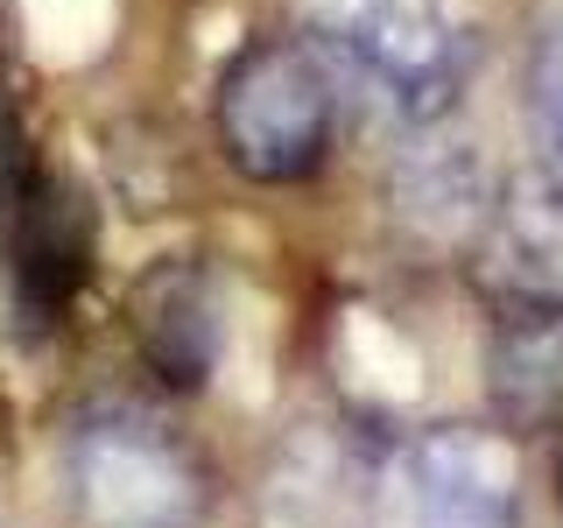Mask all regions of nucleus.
<instances>
[{"label": "nucleus", "mask_w": 563, "mask_h": 528, "mask_svg": "<svg viewBox=\"0 0 563 528\" xmlns=\"http://www.w3.org/2000/svg\"><path fill=\"white\" fill-rule=\"evenodd\" d=\"M225 163L254 184H303L324 169L331 128H339V78L317 43L261 35L246 43L219 78L211 99Z\"/></svg>", "instance_id": "obj_1"}, {"label": "nucleus", "mask_w": 563, "mask_h": 528, "mask_svg": "<svg viewBox=\"0 0 563 528\" xmlns=\"http://www.w3.org/2000/svg\"><path fill=\"white\" fill-rule=\"evenodd\" d=\"M70 507L85 528H198L205 521V465L169 422L141 409H92L64 444Z\"/></svg>", "instance_id": "obj_2"}, {"label": "nucleus", "mask_w": 563, "mask_h": 528, "mask_svg": "<svg viewBox=\"0 0 563 528\" xmlns=\"http://www.w3.org/2000/svg\"><path fill=\"white\" fill-rule=\"evenodd\" d=\"M324 50L409 128H437L472 78V29L451 0H324Z\"/></svg>", "instance_id": "obj_3"}, {"label": "nucleus", "mask_w": 563, "mask_h": 528, "mask_svg": "<svg viewBox=\"0 0 563 528\" xmlns=\"http://www.w3.org/2000/svg\"><path fill=\"white\" fill-rule=\"evenodd\" d=\"M0 246H8L22 317L57 324V310L78 296L85 261H92V219H85V198L64 176H43L22 155L8 120H0Z\"/></svg>", "instance_id": "obj_4"}, {"label": "nucleus", "mask_w": 563, "mask_h": 528, "mask_svg": "<svg viewBox=\"0 0 563 528\" xmlns=\"http://www.w3.org/2000/svg\"><path fill=\"white\" fill-rule=\"evenodd\" d=\"M409 521L416 528H521V472L507 437L465 430V422L416 437Z\"/></svg>", "instance_id": "obj_5"}, {"label": "nucleus", "mask_w": 563, "mask_h": 528, "mask_svg": "<svg viewBox=\"0 0 563 528\" xmlns=\"http://www.w3.org/2000/svg\"><path fill=\"white\" fill-rule=\"evenodd\" d=\"M472 246H479V282L493 289V304L563 310V176L542 163L507 176Z\"/></svg>", "instance_id": "obj_6"}, {"label": "nucleus", "mask_w": 563, "mask_h": 528, "mask_svg": "<svg viewBox=\"0 0 563 528\" xmlns=\"http://www.w3.org/2000/svg\"><path fill=\"white\" fill-rule=\"evenodd\" d=\"M479 366L500 430H556L563 422V310L493 304Z\"/></svg>", "instance_id": "obj_7"}, {"label": "nucleus", "mask_w": 563, "mask_h": 528, "mask_svg": "<svg viewBox=\"0 0 563 528\" xmlns=\"http://www.w3.org/2000/svg\"><path fill=\"white\" fill-rule=\"evenodd\" d=\"M134 345L163 387H205L219 366V289L198 261H163L134 289Z\"/></svg>", "instance_id": "obj_8"}, {"label": "nucleus", "mask_w": 563, "mask_h": 528, "mask_svg": "<svg viewBox=\"0 0 563 528\" xmlns=\"http://www.w3.org/2000/svg\"><path fill=\"white\" fill-rule=\"evenodd\" d=\"M486 169L472 141H409L387 169V211L422 246H472L486 226Z\"/></svg>", "instance_id": "obj_9"}, {"label": "nucleus", "mask_w": 563, "mask_h": 528, "mask_svg": "<svg viewBox=\"0 0 563 528\" xmlns=\"http://www.w3.org/2000/svg\"><path fill=\"white\" fill-rule=\"evenodd\" d=\"M521 106H528V134H536L542 169L563 176V8L536 22L528 70H521Z\"/></svg>", "instance_id": "obj_10"}, {"label": "nucleus", "mask_w": 563, "mask_h": 528, "mask_svg": "<svg viewBox=\"0 0 563 528\" xmlns=\"http://www.w3.org/2000/svg\"><path fill=\"white\" fill-rule=\"evenodd\" d=\"M556 501H563V458H556Z\"/></svg>", "instance_id": "obj_11"}]
</instances>
